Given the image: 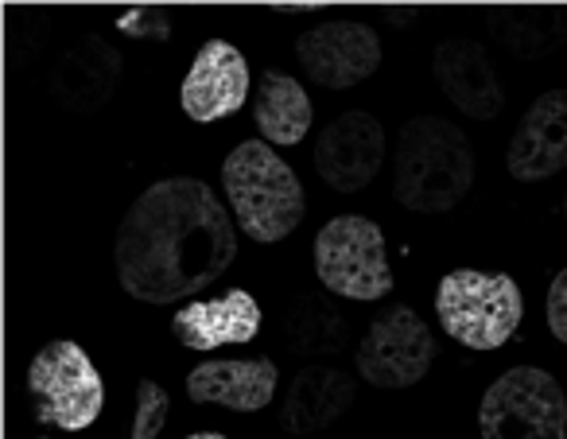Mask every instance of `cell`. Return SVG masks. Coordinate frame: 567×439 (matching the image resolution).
I'll return each instance as SVG.
<instances>
[{"instance_id":"6da1fadb","label":"cell","mask_w":567,"mask_h":439,"mask_svg":"<svg viewBox=\"0 0 567 439\" xmlns=\"http://www.w3.org/2000/svg\"><path fill=\"white\" fill-rule=\"evenodd\" d=\"M237 222L195 175L152 183L113 237L117 280L141 304H179L210 288L237 257Z\"/></svg>"},{"instance_id":"7c38bea8","label":"cell","mask_w":567,"mask_h":439,"mask_svg":"<svg viewBox=\"0 0 567 439\" xmlns=\"http://www.w3.org/2000/svg\"><path fill=\"white\" fill-rule=\"evenodd\" d=\"M505 167L520 183H544L567 167V90H548L540 94L520 118L509 149H505Z\"/></svg>"},{"instance_id":"603a6c76","label":"cell","mask_w":567,"mask_h":439,"mask_svg":"<svg viewBox=\"0 0 567 439\" xmlns=\"http://www.w3.org/2000/svg\"><path fill=\"white\" fill-rule=\"evenodd\" d=\"M548 330L567 346V268H559L548 288Z\"/></svg>"},{"instance_id":"cb8c5ba5","label":"cell","mask_w":567,"mask_h":439,"mask_svg":"<svg viewBox=\"0 0 567 439\" xmlns=\"http://www.w3.org/2000/svg\"><path fill=\"white\" fill-rule=\"evenodd\" d=\"M187 439H226L221 431H195V436H187Z\"/></svg>"},{"instance_id":"7402d4cb","label":"cell","mask_w":567,"mask_h":439,"mask_svg":"<svg viewBox=\"0 0 567 439\" xmlns=\"http://www.w3.org/2000/svg\"><path fill=\"white\" fill-rule=\"evenodd\" d=\"M117 28L133 40H156L164 43L172 35V12L167 9H128L125 17H117Z\"/></svg>"},{"instance_id":"2e32d148","label":"cell","mask_w":567,"mask_h":439,"mask_svg":"<svg viewBox=\"0 0 567 439\" xmlns=\"http://www.w3.org/2000/svg\"><path fill=\"white\" fill-rule=\"evenodd\" d=\"M172 335L187 350L245 346L260 335V304L245 288H234L218 299H195L172 315Z\"/></svg>"},{"instance_id":"e0dca14e","label":"cell","mask_w":567,"mask_h":439,"mask_svg":"<svg viewBox=\"0 0 567 439\" xmlns=\"http://www.w3.org/2000/svg\"><path fill=\"white\" fill-rule=\"evenodd\" d=\"M350 405H354V377L334 366H303L288 385L280 428L292 436H316L331 428Z\"/></svg>"},{"instance_id":"ffe728a7","label":"cell","mask_w":567,"mask_h":439,"mask_svg":"<svg viewBox=\"0 0 567 439\" xmlns=\"http://www.w3.org/2000/svg\"><path fill=\"white\" fill-rule=\"evenodd\" d=\"M350 338V323L339 307L331 304L319 292H308L300 296L288 315H284V343L292 346V354H339Z\"/></svg>"},{"instance_id":"ba28073f","label":"cell","mask_w":567,"mask_h":439,"mask_svg":"<svg viewBox=\"0 0 567 439\" xmlns=\"http://www.w3.org/2000/svg\"><path fill=\"white\" fill-rule=\"evenodd\" d=\"M435 335L412 307L396 304L365 327L354 366L373 389H412L435 366Z\"/></svg>"},{"instance_id":"7a4b0ae2","label":"cell","mask_w":567,"mask_h":439,"mask_svg":"<svg viewBox=\"0 0 567 439\" xmlns=\"http://www.w3.org/2000/svg\"><path fill=\"white\" fill-rule=\"evenodd\" d=\"M474 187V149L458 125L447 118L404 121L396 136L393 195L412 214H447Z\"/></svg>"},{"instance_id":"9c48e42d","label":"cell","mask_w":567,"mask_h":439,"mask_svg":"<svg viewBox=\"0 0 567 439\" xmlns=\"http://www.w3.org/2000/svg\"><path fill=\"white\" fill-rule=\"evenodd\" d=\"M296 59L311 82L327 90H350L373 79V71L381 67V40L370 24L327 20L296 40Z\"/></svg>"},{"instance_id":"8992f818","label":"cell","mask_w":567,"mask_h":439,"mask_svg":"<svg viewBox=\"0 0 567 439\" xmlns=\"http://www.w3.org/2000/svg\"><path fill=\"white\" fill-rule=\"evenodd\" d=\"M482 439H567V397L548 369L513 366L482 392Z\"/></svg>"},{"instance_id":"3957f363","label":"cell","mask_w":567,"mask_h":439,"mask_svg":"<svg viewBox=\"0 0 567 439\" xmlns=\"http://www.w3.org/2000/svg\"><path fill=\"white\" fill-rule=\"evenodd\" d=\"M221 191L229 198L234 222L257 245L284 242L308 214L303 183L288 160L276 156L268 141H245L221 164Z\"/></svg>"},{"instance_id":"ac0fdd59","label":"cell","mask_w":567,"mask_h":439,"mask_svg":"<svg viewBox=\"0 0 567 439\" xmlns=\"http://www.w3.org/2000/svg\"><path fill=\"white\" fill-rule=\"evenodd\" d=\"M311 121H316V110L300 79L280 71L260 74L257 94H252V125L268 144L292 149L311 133Z\"/></svg>"},{"instance_id":"d4e9b609","label":"cell","mask_w":567,"mask_h":439,"mask_svg":"<svg viewBox=\"0 0 567 439\" xmlns=\"http://www.w3.org/2000/svg\"><path fill=\"white\" fill-rule=\"evenodd\" d=\"M564 218H567V195H564Z\"/></svg>"},{"instance_id":"4fadbf2b","label":"cell","mask_w":567,"mask_h":439,"mask_svg":"<svg viewBox=\"0 0 567 439\" xmlns=\"http://www.w3.org/2000/svg\"><path fill=\"white\" fill-rule=\"evenodd\" d=\"M435 86L455 110L474 121H494L505 110V90L486 48L474 40H443L432 55Z\"/></svg>"},{"instance_id":"30bf717a","label":"cell","mask_w":567,"mask_h":439,"mask_svg":"<svg viewBox=\"0 0 567 439\" xmlns=\"http://www.w3.org/2000/svg\"><path fill=\"white\" fill-rule=\"evenodd\" d=\"M385 164V129L373 113L350 110L334 118L316 141V172L339 195H358Z\"/></svg>"},{"instance_id":"5b68a950","label":"cell","mask_w":567,"mask_h":439,"mask_svg":"<svg viewBox=\"0 0 567 439\" xmlns=\"http://www.w3.org/2000/svg\"><path fill=\"white\" fill-rule=\"evenodd\" d=\"M316 276L327 292L370 304L393 292L385 234L362 214H339L316 234Z\"/></svg>"},{"instance_id":"9a60e30c","label":"cell","mask_w":567,"mask_h":439,"mask_svg":"<svg viewBox=\"0 0 567 439\" xmlns=\"http://www.w3.org/2000/svg\"><path fill=\"white\" fill-rule=\"evenodd\" d=\"M276 361L272 358H214L198 361L187 374V397L195 405H221L234 412H260L276 397Z\"/></svg>"},{"instance_id":"277c9868","label":"cell","mask_w":567,"mask_h":439,"mask_svg":"<svg viewBox=\"0 0 567 439\" xmlns=\"http://www.w3.org/2000/svg\"><path fill=\"white\" fill-rule=\"evenodd\" d=\"M440 327L466 350H497L517 335L525 319V296L505 273L455 268L435 288Z\"/></svg>"},{"instance_id":"d6986e66","label":"cell","mask_w":567,"mask_h":439,"mask_svg":"<svg viewBox=\"0 0 567 439\" xmlns=\"http://www.w3.org/2000/svg\"><path fill=\"white\" fill-rule=\"evenodd\" d=\"M486 28L517 59H544L567 40V17L559 9H525V4L489 9Z\"/></svg>"},{"instance_id":"8fae6325","label":"cell","mask_w":567,"mask_h":439,"mask_svg":"<svg viewBox=\"0 0 567 439\" xmlns=\"http://www.w3.org/2000/svg\"><path fill=\"white\" fill-rule=\"evenodd\" d=\"M249 102V63L229 40H206L198 55L190 59V71L179 86V105L190 121L234 118Z\"/></svg>"},{"instance_id":"52a82bcc","label":"cell","mask_w":567,"mask_h":439,"mask_svg":"<svg viewBox=\"0 0 567 439\" xmlns=\"http://www.w3.org/2000/svg\"><path fill=\"white\" fill-rule=\"evenodd\" d=\"M28 392L35 400V420L63 431H86L105 405L102 374L71 338H55L35 354L28 366Z\"/></svg>"},{"instance_id":"44dd1931","label":"cell","mask_w":567,"mask_h":439,"mask_svg":"<svg viewBox=\"0 0 567 439\" xmlns=\"http://www.w3.org/2000/svg\"><path fill=\"white\" fill-rule=\"evenodd\" d=\"M167 412H172V397H167L164 385L141 381L136 385V412H133L128 439H159L167 428Z\"/></svg>"},{"instance_id":"5bb4252c","label":"cell","mask_w":567,"mask_h":439,"mask_svg":"<svg viewBox=\"0 0 567 439\" xmlns=\"http://www.w3.org/2000/svg\"><path fill=\"white\" fill-rule=\"evenodd\" d=\"M121 71H125L121 51L97 35H86L59 55L48 86L66 113H97L117 90Z\"/></svg>"}]
</instances>
